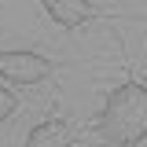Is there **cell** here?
<instances>
[{
	"label": "cell",
	"mask_w": 147,
	"mask_h": 147,
	"mask_svg": "<svg viewBox=\"0 0 147 147\" xmlns=\"http://www.w3.org/2000/svg\"><path fill=\"white\" fill-rule=\"evenodd\" d=\"M44 4V11L52 15L55 26H63V30H77V26H85L92 15V4L88 0H40Z\"/></svg>",
	"instance_id": "obj_3"
},
{
	"label": "cell",
	"mask_w": 147,
	"mask_h": 147,
	"mask_svg": "<svg viewBox=\"0 0 147 147\" xmlns=\"http://www.w3.org/2000/svg\"><path fill=\"white\" fill-rule=\"evenodd\" d=\"M99 132L107 144L132 147L147 136V88L136 81H125L107 96L103 114H99Z\"/></svg>",
	"instance_id": "obj_1"
},
{
	"label": "cell",
	"mask_w": 147,
	"mask_h": 147,
	"mask_svg": "<svg viewBox=\"0 0 147 147\" xmlns=\"http://www.w3.org/2000/svg\"><path fill=\"white\" fill-rule=\"evenodd\" d=\"M66 144H70V132H66L63 121H44L26 140V147H66Z\"/></svg>",
	"instance_id": "obj_4"
},
{
	"label": "cell",
	"mask_w": 147,
	"mask_h": 147,
	"mask_svg": "<svg viewBox=\"0 0 147 147\" xmlns=\"http://www.w3.org/2000/svg\"><path fill=\"white\" fill-rule=\"evenodd\" d=\"M144 88H147V85H144Z\"/></svg>",
	"instance_id": "obj_6"
},
{
	"label": "cell",
	"mask_w": 147,
	"mask_h": 147,
	"mask_svg": "<svg viewBox=\"0 0 147 147\" xmlns=\"http://www.w3.org/2000/svg\"><path fill=\"white\" fill-rule=\"evenodd\" d=\"M15 96H11V92L4 88V85H0V121H4V118H11V114H15Z\"/></svg>",
	"instance_id": "obj_5"
},
{
	"label": "cell",
	"mask_w": 147,
	"mask_h": 147,
	"mask_svg": "<svg viewBox=\"0 0 147 147\" xmlns=\"http://www.w3.org/2000/svg\"><path fill=\"white\" fill-rule=\"evenodd\" d=\"M52 74V63L37 52H0V77L15 85H40Z\"/></svg>",
	"instance_id": "obj_2"
}]
</instances>
